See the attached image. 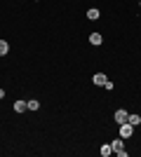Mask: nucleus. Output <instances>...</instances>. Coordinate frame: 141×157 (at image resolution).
I'll list each match as a JSON object with an SVG mask.
<instances>
[{
    "label": "nucleus",
    "mask_w": 141,
    "mask_h": 157,
    "mask_svg": "<svg viewBox=\"0 0 141 157\" xmlns=\"http://www.w3.org/2000/svg\"><path fill=\"white\" fill-rule=\"evenodd\" d=\"M118 134H120L122 141H125V138H132V134H134V127L129 124V122H122V124H120V131H118Z\"/></svg>",
    "instance_id": "nucleus-1"
},
{
    "label": "nucleus",
    "mask_w": 141,
    "mask_h": 157,
    "mask_svg": "<svg viewBox=\"0 0 141 157\" xmlns=\"http://www.w3.org/2000/svg\"><path fill=\"white\" fill-rule=\"evenodd\" d=\"M127 117H129V113L125 110V108H118V110H115V122H118V124L127 122Z\"/></svg>",
    "instance_id": "nucleus-2"
},
{
    "label": "nucleus",
    "mask_w": 141,
    "mask_h": 157,
    "mask_svg": "<svg viewBox=\"0 0 141 157\" xmlns=\"http://www.w3.org/2000/svg\"><path fill=\"white\" fill-rule=\"evenodd\" d=\"M101 42H104V38H101V33H89V45L99 47Z\"/></svg>",
    "instance_id": "nucleus-3"
},
{
    "label": "nucleus",
    "mask_w": 141,
    "mask_h": 157,
    "mask_svg": "<svg viewBox=\"0 0 141 157\" xmlns=\"http://www.w3.org/2000/svg\"><path fill=\"white\" fill-rule=\"evenodd\" d=\"M106 75H104V73H96V75H94V78H92V82H94V85H96V87H104V85H106Z\"/></svg>",
    "instance_id": "nucleus-4"
},
{
    "label": "nucleus",
    "mask_w": 141,
    "mask_h": 157,
    "mask_svg": "<svg viewBox=\"0 0 141 157\" xmlns=\"http://www.w3.org/2000/svg\"><path fill=\"white\" fill-rule=\"evenodd\" d=\"M87 19L89 21H96V19H99V10H96V7H89V10H87Z\"/></svg>",
    "instance_id": "nucleus-5"
},
{
    "label": "nucleus",
    "mask_w": 141,
    "mask_h": 157,
    "mask_svg": "<svg viewBox=\"0 0 141 157\" xmlns=\"http://www.w3.org/2000/svg\"><path fill=\"white\" fill-rule=\"evenodd\" d=\"M127 122H129V124H132V127H136V124H141V117H139V115H136V113H129Z\"/></svg>",
    "instance_id": "nucleus-6"
},
{
    "label": "nucleus",
    "mask_w": 141,
    "mask_h": 157,
    "mask_svg": "<svg viewBox=\"0 0 141 157\" xmlns=\"http://www.w3.org/2000/svg\"><path fill=\"white\" fill-rule=\"evenodd\" d=\"M99 152H101V157H108V155H111V152H113V148H111V143H104V145H101V148H99Z\"/></svg>",
    "instance_id": "nucleus-7"
},
{
    "label": "nucleus",
    "mask_w": 141,
    "mask_h": 157,
    "mask_svg": "<svg viewBox=\"0 0 141 157\" xmlns=\"http://www.w3.org/2000/svg\"><path fill=\"white\" fill-rule=\"evenodd\" d=\"M111 148H113V152H118V150H122V148H125V143H122V138H115L113 143H111Z\"/></svg>",
    "instance_id": "nucleus-8"
},
{
    "label": "nucleus",
    "mask_w": 141,
    "mask_h": 157,
    "mask_svg": "<svg viewBox=\"0 0 141 157\" xmlns=\"http://www.w3.org/2000/svg\"><path fill=\"white\" fill-rule=\"evenodd\" d=\"M7 52H10V42H7V40H0V56H5Z\"/></svg>",
    "instance_id": "nucleus-9"
},
{
    "label": "nucleus",
    "mask_w": 141,
    "mask_h": 157,
    "mask_svg": "<svg viewBox=\"0 0 141 157\" xmlns=\"http://www.w3.org/2000/svg\"><path fill=\"white\" fill-rule=\"evenodd\" d=\"M14 110H17V113H24V110H28L26 101H17V103H14Z\"/></svg>",
    "instance_id": "nucleus-10"
},
{
    "label": "nucleus",
    "mask_w": 141,
    "mask_h": 157,
    "mask_svg": "<svg viewBox=\"0 0 141 157\" xmlns=\"http://www.w3.org/2000/svg\"><path fill=\"white\" fill-rule=\"evenodd\" d=\"M26 105H28V110H38V108H40V101L31 98V101H26Z\"/></svg>",
    "instance_id": "nucleus-11"
},
{
    "label": "nucleus",
    "mask_w": 141,
    "mask_h": 157,
    "mask_svg": "<svg viewBox=\"0 0 141 157\" xmlns=\"http://www.w3.org/2000/svg\"><path fill=\"white\" fill-rule=\"evenodd\" d=\"M0 98H5V89H0Z\"/></svg>",
    "instance_id": "nucleus-12"
},
{
    "label": "nucleus",
    "mask_w": 141,
    "mask_h": 157,
    "mask_svg": "<svg viewBox=\"0 0 141 157\" xmlns=\"http://www.w3.org/2000/svg\"><path fill=\"white\" fill-rule=\"evenodd\" d=\"M139 7H141V0H139Z\"/></svg>",
    "instance_id": "nucleus-13"
}]
</instances>
